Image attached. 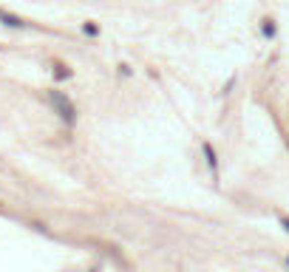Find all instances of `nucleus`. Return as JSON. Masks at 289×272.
<instances>
[{
    "instance_id": "f257e3e1",
    "label": "nucleus",
    "mask_w": 289,
    "mask_h": 272,
    "mask_svg": "<svg viewBox=\"0 0 289 272\" xmlns=\"http://www.w3.org/2000/svg\"><path fill=\"white\" fill-rule=\"evenodd\" d=\"M45 100H49V105L54 108L57 119L63 122L65 128H74V125H77L80 114H77V105H74V100H71L65 91H60V88H51V91L45 94Z\"/></svg>"
},
{
    "instance_id": "f03ea898",
    "label": "nucleus",
    "mask_w": 289,
    "mask_h": 272,
    "mask_svg": "<svg viewBox=\"0 0 289 272\" xmlns=\"http://www.w3.org/2000/svg\"><path fill=\"white\" fill-rule=\"evenodd\" d=\"M202 156H204V165H207L210 176L218 182V173H221V165H218V151H216V145L210 142V139H204L202 142Z\"/></svg>"
},
{
    "instance_id": "7ed1b4c3",
    "label": "nucleus",
    "mask_w": 289,
    "mask_h": 272,
    "mask_svg": "<svg viewBox=\"0 0 289 272\" xmlns=\"http://www.w3.org/2000/svg\"><path fill=\"white\" fill-rule=\"evenodd\" d=\"M0 23H3L6 29H15V31H20V29H29V23L23 20L20 15H15V12H6V9H0Z\"/></svg>"
},
{
    "instance_id": "20e7f679",
    "label": "nucleus",
    "mask_w": 289,
    "mask_h": 272,
    "mask_svg": "<svg viewBox=\"0 0 289 272\" xmlns=\"http://www.w3.org/2000/svg\"><path fill=\"white\" fill-rule=\"evenodd\" d=\"M258 29H261V37L272 43L275 37H278V20H275V17H269V15H267V17H261Z\"/></svg>"
},
{
    "instance_id": "39448f33",
    "label": "nucleus",
    "mask_w": 289,
    "mask_h": 272,
    "mask_svg": "<svg viewBox=\"0 0 289 272\" xmlns=\"http://www.w3.org/2000/svg\"><path fill=\"white\" fill-rule=\"evenodd\" d=\"M51 77H54V82H65V79L74 77V71L65 63H60V60H57V63L51 65Z\"/></svg>"
},
{
    "instance_id": "423d86ee",
    "label": "nucleus",
    "mask_w": 289,
    "mask_h": 272,
    "mask_svg": "<svg viewBox=\"0 0 289 272\" xmlns=\"http://www.w3.org/2000/svg\"><path fill=\"white\" fill-rule=\"evenodd\" d=\"M82 34H85V37H100V34H102L100 23H94V20H85V23H82Z\"/></svg>"
},
{
    "instance_id": "0eeeda50",
    "label": "nucleus",
    "mask_w": 289,
    "mask_h": 272,
    "mask_svg": "<svg viewBox=\"0 0 289 272\" xmlns=\"http://www.w3.org/2000/svg\"><path fill=\"white\" fill-rule=\"evenodd\" d=\"M116 74H119L122 79H130V77H133V65H130V63H119V65H116Z\"/></svg>"
},
{
    "instance_id": "6e6552de",
    "label": "nucleus",
    "mask_w": 289,
    "mask_h": 272,
    "mask_svg": "<svg viewBox=\"0 0 289 272\" xmlns=\"http://www.w3.org/2000/svg\"><path fill=\"white\" fill-rule=\"evenodd\" d=\"M278 224L283 227V233H289V215H278Z\"/></svg>"
},
{
    "instance_id": "1a4fd4ad",
    "label": "nucleus",
    "mask_w": 289,
    "mask_h": 272,
    "mask_svg": "<svg viewBox=\"0 0 289 272\" xmlns=\"http://www.w3.org/2000/svg\"><path fill=\"white\" fill-rule=\"evenodd\" d=\"M286 266H289V255H286Z\"/></svg>"
}]
</instances>
